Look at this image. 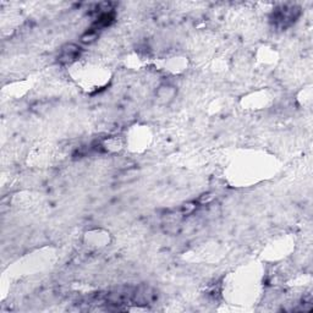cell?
<instances>
[{
    "label": "cell",
    "instance_id": "1",
    "mask_svg": "<svg viewBox=\"0 0 313 313\" xmlns=\"http://www.w3.org/2000/svg\"><path fill=\"white\" fill-rule=\"evenodd\" d=\"M83 241L87 247L94 248V250H102L108 247L111 242V235L108 230L93 229L84 233Z\"/></svg>",
    "mask_w": 313,
    "mask_h": 313
},
{
    "label": "cell",
    "instance_id": "2",
    "mask_svg": "<svg viewBox=\"0 0 313 313\" xmlns=\"http://www.w3.org/2000/svg\"><path fill=\"white\" fill-rule=\"evenodd\" d=\"M78 56H80V47L70 43L63 47L62 50H60L59 62H62L63 64H70L75 62Z\"/></svg>",
    "mask_w": 313,
    "mask_h": 313
},
{
    "label": "cell",
    "instance_id": "3",
    "mask_svg": "<svg viewBox=\"0 0 313 313\" xmlns=\"http://www.w3.org/2000/svg\"><path fill=\"white\" fill-rule=\"evenodd\" d=\"M162 91H163V88L160 87V90L158 91V96H160V97H159V99L164 100V98H165V96H163V94H159V93H162ZM166 97H168V100H172L173 98H174V97H175V90H174V87L166 86Z\"/></svg>",
    "mask_w": 313,
    "mask_h": 313
}]
</instances>
